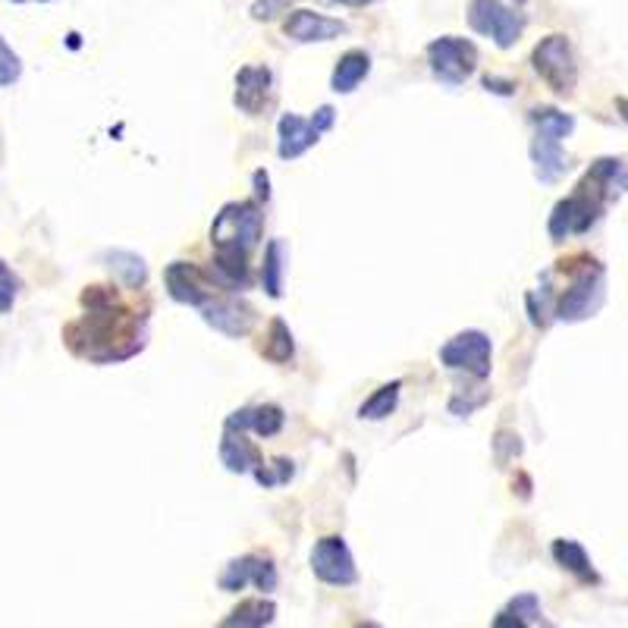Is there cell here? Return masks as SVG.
<instances>
[{
	"label": "cell",
	"instance_id": "38",
	"mask_svg": "<svg viewBox=\"0 0 628 628\" xmlns=\"http://www.w3.org/2000/svg\"><path fill=\"white\" fill-rule=\"evenodd\" d=\"M516 3H519V7H522V3H524V0H516Z\"/></svg>",
	"mask_w": 628,
	"mask_h": 628
},
{
	"label": "cell",
	"instance_id": "9",
	"mask_svg": "<svg viewBox=\"0 0 628 628\" xmlns=\"http://www.w3.org/2000/svg\"><path fill=\"white\" fill-rule=\"evenodd\" d=\"M490 359H493V346L488 333L481 331L455 333L440 350V365H447L450 371H465L478 381L490 377Z\"/></svg>",
	"mask_w": 628,
	"mask_h": 628
},
{
	"label": "cell",
	"instance_id": "12",
	"mask_svg": "<svg viewBox=\"0 0 628 628\" xmlns=\"http://www.w3.org/2000/svg\"><path fill=\"white\" fill-rule=\"evenodd\" d=\"M202 314H205V321L214 331L233 336V340L248 336L258 324V312L236 296H214L208 305H202Z\"/></svg>",
	"mask_w": 628,
	"mask_h": 628
},
{
	"label": "cell",
	"instance_id": "5",
	"mask_svg": "<svg viewBox=\"0 0 628 628\" xmlns=\"http://www.w3.org/2000/svg\"><path fill=\"white\" fill-rule=\"evenodd\" d=\"M262 233L264 214L255 202H229L210 224V245H214V252L252 255Z\"/></svg>",
	"mask_w": 628,
	"mask_h": 628
},
{
	"label": "cell",
	"instance_id": "11",
	"mask_svg": "<svg viewBox=\"0 0 628 628\" xmlns=\"http://www.w3.org/2000/svg\"><path fill=\"white\" fill-rule=\"evenodd\" d=\"M312 572L324 585H333V588H350L359 581V569H355V559H352L350 547L343 538H321L314 543L312 550Z\"/></svg>",
	"mask_w": 628,
	"mask_h": 628
},
{
	"label": "cell",
	"instance_id": "23",
	"mask_svg": "<svg viewBox=\"0 0 628 628\" xmlns=\"http://www.w3.org/2000/svg\"><path fill=\"white\" fill-rule=\"evenodd\" d=\"M107 267H110V274L120 279L122 286H129V290H139L145 286V279H148V267L141 262L136 252H107Z\"/></svg>",
	"mask_w": 628,
	"mask_h": 628
},
{
	"label": "cell",
	"instance_id": "4",
	"mask_svg": "<svg viewBox=\"0 0 628 628\" xmlns=\"http://www.w3.org/2000/svg\"><path fill=\"white\" fill-rule=\"evenodd\" d=\"M531 122H534V139H531V164H534V176L541 183H557L559 176L569 170V157L562 151V139L572 136L576 129V117L562 114L557 107H534L531 110Z\"/></svg>",
	"mask_w": 628,
	"mask_h": 628
},
{
	"label": "cell",
	"instance_id": "33",
	"mask_svg": "<svg viewBox=\"0 0 628 628\" xmlns=\"http://www.w3.org/2000/svg\"><path fill=\"white\" fill-rule=\"evenodd\" d=\"M255 193H258V198H264V202L271 198V176L264 174V170L255 174Z\"/></svg>",
	"mask_w": 628,
	"mask_h": 628
},
{
	"label": "cell",
	"instance_id": "15",
	"mask_svg": "<svg viewBox=\"0 0 628 628\" xmlns=\"http://www.w3.org/2000/svg\"><path fill=\"white\" fill-rule=\"evenodd\" d=\"M271 82L274 76L267 67H243L236 72V95H233V105L239 107L248 117H258L271 98Z\"/></svg>",
	"mask_w": 628,
	"mask_h": 628
},
{
	"label": "cell",
	"instance_id": "14",
	"mask_svg": "<svg viewBox=\"0 0 628 628\" xmlns=\"http://www.w3.org/2000/svg\"><path fill=\"white\" fill-rule=\"evenodd\" d=\"M283 32L298 45H312V41H333V38L346 36V22L321 17L314 10H293L290 19L283 22Z\"/></svg>",
	"mask_w": 628,
	"mask_h": 628
},
{
	"label": "cell",
	"instance_id": "20",
	"mask_svg": "<svg viewBox=\"0 0 628 628\" xmlns=\"http://www.w3.org/2000/svg\"><path fill=\"white\" fill-rule=\"evenodd\" d=\"M367 72H371V57L365 51L343 53L340 63H336V70H333V91L336 95H350V91L362 86V79H365Z\"/></svg>",
	"mask_w": 628,
	"mask_h": 628
},
{
	"label": "cell",
	"instance_id": "8",
	"mask_svg": "<svg viewBox=\"0 0 628 628\" xmlns=\"http://www.w3.org/2000/svg\"><path fill=\"white\" fill-rule=\"evenodd\" d=\"M469 22L478 36L493 38L497 48H512L524 29L522 13H516L503 0H471Z\"/></svg>",
	"mask_w": 628,
	"mask_h": 628
},
{
	"label": "cell",
	"instance_id": "37",
	"mask_svg": "<svg viewBox=\"0 0 628 628\" xmlns=\"http://www.w3.org/2000/svg\"><path fill=\"white\" fill-rule=\"evenodd\" d=\"M13 3H26V0H13ZM41 3H45V0H41Z\"/></svg>",
	"mask_w": 628,
	"mask_h": 628
},
{
	"label": "cell",
	"instance_id": "7",
	"mask_svg": "<svg viewBox=\"0 0 628 628\" xmlns=\"http://www.w3.org/2000/svg\"><path fill=\"white\" fill-rule=\"evenodd\" d=\"M428 63L443 86L459 88L469 82V76L478 67V48L469 38L443 36L428 45Z\"/></svg>",
	"mask_w": 628,
	"mask_h": 628
},
{
	"label": "cell",
	"instance_id": "36",
	"mask_svg": "<svg viewBox=\"0 0 628 628\" xmlns=\"http://www.w3.org/2000/svg\"><path fill=\"white\" fill-rule=\"evenodd\" d=\"M355 628H384V626H377V622H359Z\"/></svg>",
	"mask_w": 628,
	"mask_h": 628
},
{
	"label": "cell",
	"instance_id": "27",
	"mask_svg": "<svg viewBox=\"0 0 628 628\" xmlns=\"http://www.w3.org/2000/svg\"><path fill=\"white\" fill-rule=\"evenodd\" d=\"M19 76H22V63H19L17 51L0 38V88L13 86Z\"/></svg>",
	"mask_w": 628,
	"mask_h": 628
},
{
	"label": "cell",
	"instance_id": "21",
	"mask_svg": "<svg viewBox=\"0 0 628 628\" xmlns=\"http://www.w3.org/2000/svg\"><path fill=\"white\" fill-rule=\"evenodd\" d=\"M274 604L255 597V600H243L236 610L229 612V619L220 628H267L274 622Z\"/></svg>",
	"mask_w": 628,
	"mask_h": 628
},
{
	"label": "cell",
	"instance_id": "18",
	"mask_svg": "<svg viewBox=\"0 0 628 628\" xmlns=\"http://www.w3.org/2000/svg\"><path fill=\"white\" fill-rule=\"evenodd\" d=\"M220 459L229 471L245 474V471H258L264 465L262 450L245 436V431H229L224 428V440H220Z\"/></svg>",
	"mask_w": 628,
	"mask_h": 628
},
{
	"label": "cell",
	"instance_id": "30",
	"mask_svg": "<svg viewBox=\"0 0 628 628\" xmlns=\"http://www.w3.org/2000/svg\"><path fill=\"white\" fill-rule=\"evenodd\" d=\"M290 7H293V0H255L252 17L258 19V22H271V19H277L279 13H286Z\"/></svg>",
	"mask_w": 628,
	"mask_h": 628
},
{
	"label": "cell",
	"instance_id": "28",
	"mask_svg": "<svg viewBox=\"0 0 628 628\" xmlns=\"http://www.w3.org/2000/svg\"><path fill=\"white\" fill-rule=\"evenodd\" d=\"M255 478H258V484H264V488H277V484L293 478V462L290 459H277L274 465H262V469L255 471Z\"/></svg>",
	"mask_w": 628,
	"mask_h": 628
},
{
	"label": "cell",
	"instance_id": "1",
	"mask_svg": "<svg viewBox=\"0 0 628 628\" xmlns=\"http://www.w3.org/2000/svg\"><path fill=\"white\" fill-rule=\"evenodd\" d=\"M82 305H86V314L67 324L63 331V343L70 346L72 355L86 362H98V365H110V362L133 359L145 346V327H141L139 314L120 305L117 290L86 286Z\"/></svg>",
	"mask_w": 628,
	"mask_h": 628
},
{
	"label": "cell",
	"instance_id": "17",
	"mask_svg": "<svg viewBox=\"0 0 628 628\" xmlns=\"http://www.w3.org/2000/svg\"><path fill=\"white\" fill-rule=\"evenodd\" d=\"M286 424L283 409L267 402V405H252V409H239L227 419L229 431H255L258 436H277Z\"/></svg>",
	"mask_w": 628,
	"mask_h": 628
},
{
	"label": "cell",
	"instance_id": "13",
	"mask_svg": "<svg viewBox=\"0 0 628 628\" xmlns=\"http://www.w3.org/2000/svg\"><path fill=\"white\" fill-rule=\"evenodd\" d=\"M248 585H255L262 593L274 591V588H277V569H274V562L267 557H255V553L233 559L227 569H224V576H220V588L236 593L245 591Z\"/></svg>",
	"mask_w": 628,
	"mask_h": 628
},
{
	"label": "cell",
	"instance_id": "2",
	"mask_svg": "<svg viewBox=\"0 0 628 628\" xmlns=\"http://www.w3.org/2000/svg\"><path fill=\"white\" fill-rule=\"evenodd\" d=\"M619 193H628V170L619 157H600L588 167V174L581 176L576 193L569 198L557 202V208L550 214V239L562 243L569 236L588 233L600 220L604 208L610 205Z\"/></svg>",
	"mask_w": 628,
	"mask_h": 628
},
{
	"label": "cell",
	"instance_id": "32",
	"mask_svg": "<svg viewBox=\"0 0 628 628\" xmlns=\"http://www.w3.org/2000/svg\"><path fill=\"white\" fill-rule=\"evenodd\" d=\"M490 628H531L528 622H524L522 616H516V612H500L497 619H493V626Z\"/></svg>",
	"mask_w": 628,
	"mask_h": 628
},
{
	"label": "cell",
	"instance_id": "24",
	"mask_svg": "<svg viewBox=\"0 0 628 628\" xmlns=\"http://www.w3.org/2000/svg\"><path fill=\"white\" fill-rule=\"evenodd\" d=\"M400 390H402V381L377 386V390H374V393L362 402L359 415L367 421H381V419H386V415H393V412H396V405H400Z\"/></svg>",
	"mask_w": 628,
	"mask_h": 628
},
{
	"label": "cell",
	"instance_id": "16",
	"mask_svg": "<svg viewBox=\"0 0 628 628\" xmlns=\"http://www.w3.org/2000/svg\"><path fill=\"white\" fill-rule=\"evenodd\" d=\"M279 145H277V155L283 160H296L302 157L312 145H317L321 139V129L314 126L312 120H302L296 114H283L279 117Z\"/></svg>",
	"mask_w": 628,
	"mask_h": 628
},
{
	"label": "cell",
	"instance_id": "25",
	"mask_svg": "<svg viewBox=\"0 0 628 628\" xmlns=\"http://www.w3.org/2000/svg\"><path fill=\"white\" fill-rule=\"evenodd\" d=\"M283 258H286V245H283V239H271L267 248H264L262 267V283L271 298L283 296Z\"/></svg>",
	"mask_w": 628,
	"mask_h": 628
},
{
	"label": "cell",
	"instance_id": "6",
	"mask_svg": "<svg viewBox=\"0 0 628 628\" xmlns=\"http://www.w3.org/2000/svg\"><path fill=\"white\" fill-rule=\"evenodd\" d=\"M534 72L541 76L547 88H553L557 95L569 98L578 86V63L572 41L566 36H547L531 53Z\"/></svg>",
	"mask_w": 628,
	"mask_h": 628
},
{
	"label": "cell",
	"instance_id": "29",
	"mask_svg": "<svg viewBox=\"0 0 628 628\" xmlns=\"http://www.w3.org/2000/svg\"><path fill=\"white\" fill-rule=\"evenodd\" d=\"M509 612L522 616L524 622H528V619H534V622H543L541 600H538L534 593H519V597H512V600H509Z\"/></svg>",
	"mask_w": 628,
	"mask_h": 628
},
{
	"label": "cell",
	"instance_id": "34",
	"mask_svg": "<svg viewBox=\"0 0 628 628\" xmlns=\"http://www.w3.org/2000/svg\"><path fill=\"white\" fill-rule=\"evenodd\" d=\"M616 110H619V117H622L628 126V98H616Z\"/></svg>",
	"mask_w": 628,
	"mask_h": 628
},
{
	"label": "cell",
	"instance_id": "26",
	"mask_svg": "<svg viewBox=\"0 0 628 628\" xmlns=\"http://www.w3.org/2000/svg\"><path fill=\"white\" fill-rule=\"evenodd\" d=\"M19 286H22V279L10 271V264L0 262V314H7L13 308V302L19 296Z\"/></svg>",
	"mask_w": 628,
	"mask_h": 628
},
{
	"label": "cell",
	"instance_id": "35",
	"mask_svg": "<svg viewBox=\"0 0 628 628\" xmlns=\"http://www.w3.org/2000/svg\"><path fill=\"white\" fill-rule=\"evenodd\" d=\"M331 3H340V7H367L374 0H331Z\"/></svg>",
	"mask_w": 628,
	"mask_h": 628
},
{
	"label": "cell",
	"instance_id": "19",
	"mask_svg": "<svg viewBox=\"0 0 628 628\" xmlns=\"http://www.w3.org/2000/svg\"><path fill=\"white\" fill-rule=\"evenodd\" d=\"M553 559H557L566 572H572L578 581H585V585H600V576L593 572V562L591 557H588V550L578 541H572V538H559V541H553Z\"/></svg>",
	"mask_w": 628,
	"mask_h": 628
},
{
	"label": "cell",
	"instance_id": "3",
	"mask_svg": "<svg viewBox=\"0 0 628 628\" xmlns=\"http://www.w3.org/2000/svg\"><path fill=\"white\" fill-rule=\"evenodd\" d=\"M559 271L572 274L569 290L559 296L557 308H553L559 321L578 324V321H588L591 314L600 312V305L607 298V271H604V264L591 258V255H572L569 262H559Z\"/></svg>",
	"mask_w": 628,
	"mask_h": 628
},
{
	"label": "cell",
	"instance_id": "31",
	"mask_svg": "<svg viewBox=\"0 0 628 628\" xmlns=\"http://www.w3.org/2000/svg\"><path fill=\"white\" fill-rule=\"evenodd\" d=\"M484 88L488 91H497V95H512L516 91V82L512 79H497V76H484Z\"/></svg>",
	"mask_w": 628,
	"mask_h": 628
},
{
	"label": "cell",
	"instance_id": "22",
	"mask_svg": "<svg viewBox=\"0 0 628 628\" xmlns=\"http://www.w3.org/2000/svg\"><path fill=\"white\" fill-rule=\"evenodd\" d=\"M262 355L267 362H274V365H286V362H293V355H296V343H293V331L286 327V321L283 317H274L271 321V327H267V340H264L262 346Z\"/></svg>",
	"mask_w": 628,
	"mask_h": 628
},
{
	"label": "cell",
	"instance_id": "10",
	"mask_svg": "<svg viewBox=\"0 0 628 628\" xmlns=\"http://www.w3.org/2000/svg\"><path fill=\"white\" fill-rule=\"evenodd\" d=\"M164 283H167V293H170V298L179 302V305L202 308V305H208L210 298L217 296V279H214V274L202 271V267L193 262L167 264V271H164Z\"/></svg>",
	"mask_w": 628,
	"mask_h": 628
}]
</instances>
